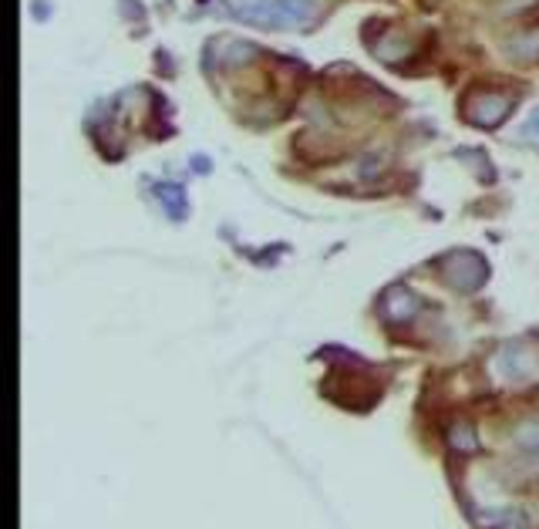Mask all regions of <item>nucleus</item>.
I'll use <instances>...</instances> for the list:
<instances>
[{"mask_svg":"<svg viewBox=\"0 0 539 529\" xmlns=\"http://www.w3.org/2000/svg\"><path fill=\"white\" fill-rule=\"evenodd\" d=\"M240 17L249 24H260V28L297 30L314 24L317 4L314 0H247L240 7Z\"/></svg>","mask_w":539,"mask_h":529,"instance_id":"nucleus-1","label":"nucleus"},{"mask_svg":"<svg viewBox=\"0 0 539 529\" xmlns=\"http://www.w3.org/2000/svg\"><path fill=\"white\" fill-rule=\"evenodd\" d=\"M529 129H533V132L539 135V112H536V115H533V122H529Z\"/></svg>","mask_w":539,"mask_h":529,"instance_id":"nucleus-3","label":"nucleus"},{"mask_svg":"<svg viewBox=\"0 0 539 529\" xmlns=\"http://www.w3.org/2000/svg\"><path fill=\"white\" fill-rule=\"evenodd\" d=\"M510 108H512L510 95L476 91V95H468V102H466V118L476 122V125H482V129H493V125H499L502 118L510 115Z\"/></svg>","mask_w":539,"mask_h":529,"instance_id":"nucleus-2","label":"nucleus"}]
</instances>
